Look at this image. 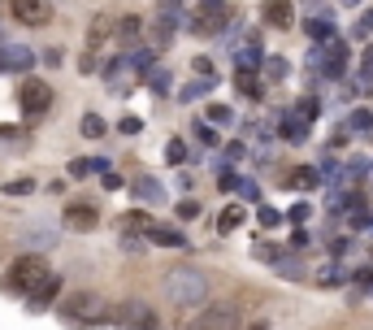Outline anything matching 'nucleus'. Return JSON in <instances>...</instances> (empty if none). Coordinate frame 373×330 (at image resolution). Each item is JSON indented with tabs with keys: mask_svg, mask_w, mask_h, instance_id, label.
Returning <instances> with one entry per match:
<instances>
[{
	"mask_svg": "<svg viewBox=\"0 0 373 330\" xmlns=\"http://www.w3.org/2000/svg\"><path fill=\"white\" fill-rule=\"evenodd\" d=\"M317 183H321V170H313V165L295 170L291 179H287V187H300V191H304V187H317Z\"/></svg>",
	"mask_w": 373,
	"mask_h": 330,
	"instance_id": "21",
	"label": "nucleus"
},
{
	"mask_svg": "<svg viewBox=\"0 0 373 330\" xmlns=\"http://www.w3.org/2000/svg\"><path fill=\"white\" fill-rule=\"evenodd\" d=\"M165 296H169V304H183V309L204 304L209 300V278H204V269H195V265L169 269L165 274Z\"/></svg>",
	"mask_w": 373,
	"mask_h": 330,
	"instance_id": "1",
	"label": "nucleus"
},
{
	"mask_svg": "<svg viewBox=\"0 0 373 330\" xmlns=\"http://www.w3.org/2000/svg\"><path fill=\"white\" fill-rule=\"evenodd\" d=\"M135 196L152 200V205H157V200H165V191H161V183H157V179H135Z\"/></svg>",
	"mask_w": 373,
	"mask_h": 330,
	"instance_id": "24",
	"label": "nucleus"
},
{
	"mask_svg": "<svg viewBox=\"0 0 373 330\" xmlns=\"http://www.w3.org/2000/svg\"><path fill=\"white\" fill-rule=\"evenodd\" d=\"M243 157V144H226V161H239Z\"/></svg>",
	"mask_w": 373,
	"mask_h": 330,
	"instance_id": "44",
	"label": "nucleus"
},
{
	"mask_svg": "<svg viewBox=\"0 0 373 330\" xmlns=\"http://www.w3.org/2000/svg\"><path fill=\"white\" fill-rule=\"evenodd\" d=\"M235 87H239V96H247V100H261V91H265V83L256 79V70H235Z\"/></svg>",
	"mask_w": 373,
	"mask_h": 330,
	"instance_id": "15",
	"label": "nucleus"
},
{
	"mask_svg": "<svg viewBox=\"0 0 373 330\" xmlns=\"http://www.w3.org/2000/svg\"><path fill=\"white\" fill-rule=\"evenodd\" d=\"M113 322L122 330H161V317H157V309L148 300H122L113 309Z\"/></svg>",
	"mask_w": 373,
	"mask_h": 330,
	"instance_id": "5",
	"label": "nucleus"
},
{
	"mask_svg": "<svg viewBox=\"0 0 373 330\" xmlns=\"http://www.w3.org/2000/svg\"><path fill=\"white\" fill-rule=\"evenodd\" d=\"M83 135H87V139H100V135H109V122H105L100 113H83Z\"/></svg>",
	"mask_w": 373,
	"mask_h": 330,
	"instance_id": "22",
	"label": "nucleus"
},
{
	"mask_svg": "<svg viewBox=\"0 0 373 330\" xmlns=\"http://www.w3.org/2000/svg\"><path fill=\"white\" fill-rule=\"evenodd\" d=\"M265 79L269 83H282L287 79V57H265Z\"/></svg>",
	"mask_w": 373,
	"mask_h": 330,
	"instance_id": "26",
	"label": "nucleus"
},
{
	"mask_svg": "<svg viewBox=\"0 0 373 330\" xmlns=\"http://www.w3.org/2000/svg\"><path fill=\"white\" fill-rule=\"evenodd\" d=\"M61 322L87 330V326L109 322V309H105V300L96 296V291H74V296H65V304H61Z\"/></svg>",
	"mask_w": 373,
	"mask_h": 330,
	"instance_id": "3",
	"label": "nucleus"
},
{
	"mask_svg": "<svg viewBox=\"0 0 373 330\" xmlns=\"http://www.w3.org/2000/svg\"><path fill=\"white\" fill-rule=\"evenodd\" d=\"M139 31H143V22H139V18H122V27H117L113 35H117L122 44H135V39H139Z\"/></svg>",
	"mask_w": 373,
	"mask_h": 330,
	"instance_id": "25",
	"label": "nucleus"
},
{
	"mask_svg": "<svg viewBox=\"0 0 373 330\" xmlns=\"http://www.w3.org/2000/svg\"><path fill=\"white\" fill-rule=\"evenodd\" d=\"M18 135V126H0V139H13Z\"/></svg>",
	"mask_w": 373,
	"mask_h": 330,
	"instance_id": "45",
	"label": "nucleus"
},
{
	"mask_svg": "<svg viewBox=\"0 0 373 330\" xmlns=\"http://www.w3.org/2000/svg\"><path fill=\"white\" fill-rule=\"evenodd\" d=\"M117 131H122V135H139V131H143V122H139V118H122Z\"/></svg>",
	"mask_w": 373,
	"mask_h": 330,
	"instance_id": "38",
	"label": "nucleus"
},
{
	"mask_svg": "<svg viewBox=\"0 0 373 330\" xmlns=\"http://www.w3.org/2000/svg\"><path fill=\"white\" fill-rule=\"evenodd\" d=\"M9 9H13V18L22 22V27H44L48 13H53L48 0H9Z\"/></svg>",
	"mask_w": 373,
	"mask_h": 330,
	"instance_id": "10",
	"label": "nucleus"
},
{
	"mask_svg": "<svg viewBox=\"0 0 373 330\" xmlns=\"http://www.w3.org/2000/svg\"><path fill=\"white\" fill-rule=\"evenodd\" d=\"M282 139H287V144H304V139H308V122H304L300 113H287V118H282Z\"/></svg>",
	"mask_w": 373,
	"mask_h": 330,
	"instance_id": "16",
	"label": "nucleus"
},
{
	"mask_svg": "<svg viewBox=\"0 0 373 330\" xmlns=\"http://www.w3.org/2000/svg\"><path fill=\"white\" fill-rule=\"evenodd\" d=\"M247 330H269V326H265V322H252V326H247Z\"/></svg>",
	"mask_w": 373,
	"mask_h": 330,
	"instance_id": "46",
	"label": "nucleus"
},
{
	"mask_svg": "<svg viewBox=\"0 0 373 330\" xmlns=\"http://www.w3.org/2000/svg\"><path fill=\"white\" fill-rule=\"evenodd\" d=\"M96 174V161H70V179H87Z\"/></svg>",
	"mask_w": 373,
	"mask_h": 330,
	"instance_id": "33",
	"label": "nucleus"
},
{
	"mask_svg": "<svg viewBox=\"0 0 373 330\" xmlns=\"http://www.w3.org/2000/svg\"><path fill=\"white\" fill-rule=\"evenodd\" d=\"M126 65L135 70V79H143V83H148V74L157 70V65H152V53H135V57H126Z\"/></svg>",
	"mask_w": 373,
	"mask_h": 330,
	"instance_id": "23",
	"label": "nucleus"
},
{
	"mask_svg": "<svg viewBox=\"0 0 373 330\" xmlns=\"http://www.w3.org/2000/svg\"><path fill=\"white\" fill-rule=\"evenodd\" d=\"M230 18H235L230 0H200V5H195L191 31H195V35H221V31L230 27Z\"/></svg>",
	"mask_w": 373,
	"mask_h": 330,
	"instance_id": "4",
	"label": "nucleus"
},
{
	"mask_svg": "<svg viewBox=\"0 0 373 330\" xmlns=\"http://www.w3.org/2000/svg\"><path fill=\"white\" fill-rule=\"evenodd\" d=\"M360 74H373V48H365V53H360Z\"/></svg>",
	"mask_w": 373,
	"mask_h": 330,
	"instance_id": "42",
	"label": "nucleus"
},
{
	"mask_svg": "<svg viewBox=\"0 0 373 330\" xmlns=\"http://www.w3.org/2000/svg\"><path fill=\"white\" fill-rule=\"evenodd\" d=\"M148 239L161 243V248H187V235L174 231V226H148Z\"/></svg>",
	"mask_w": 373,
	"mask_h": 330,
	"instance_id": "14",
	"label": "nucleus"
},
{
	"mask_svg": "<svg viewBox=\"0 0 373 330\" xmlns=\"http://www.w3.org/2000/svg\"><path fill=\"white\" fill-rule=\"evenodd\" d=\"M295 113H300L304 122H313V118L321 113V100H317V96H304V100H300V105H295Z\"/></svg>",
	"mask_w": 373,
	"mask_h": 330,
	"instance_id": "27",
	"label": "nucleus"
},
{
	"mask_svg": "<svg viewBox=\"0 0 373 330\" xmlns=\"http://www.w3.org/2000/svg\"><path fill=\"white\" fill-rule=\"evenodd\" d=\"M178 217H200V205H195V200H183V205H178Z\"/></svg>",
	"mask_w": 373,
	"mask_h": 330,
	"instance_id": "39",
	"label": "nucleus"
},
{
	"mask_svg": "<svg viewBox=\"0 0 373 330\" xmlns=\"http://www.w3.org/2000/svg\"><path fill=\"white\" fill-rule=\"evenodd\" d=\"M183 157H187V144H183V139H169V144H165V161H169V165H183Z\"/></svg>",
	"mask_w": 373,
	"mask_h": 330,
	"instance_id": "29",
	"label": "nucleus"
},
{
	"mask_svg": "<svg viewBox=\"0 0 373 330\" xmlns=\"http://www.w3.org/2000/svg\"><path fill=\"white\" fill-rule=\"evenodd\" d=\"M256 65H265V53H261L256 39H247L243 48H235V70H256Z\"/></svg>",
	"mask_w": 373,
	"mask_h": 330,
	"instance_id": "13",
	"label": "nucleus"
},
{
	"mask_svg": "<svg viewBox=\"0 0 373 330\" xmlns=\"http://www.w3.org/2000/svg\"><path fill=\"white\" fill-rule=\"evenodd\" d=\"M191 131H195V139H200V144H209V148L217 144V131H213V126H204V122H195Z\"/></svg>",
	"mask_w": 373,
	"mask_h": 330,
	"instance_id": "31",
	"label": "nucleus"
},
{
	"mask_svg": "<svg viewBox=\"0 0 373 330\" xmlns=\"http://www.w3.org/2000/svg\"><path fill=\"white\" fill-rule=\"evenodd\" d=\"M209 87H213V79H204V83H191V87L183 91V100H200V96H204Z\"/></svg>",
	"mask_w": 373,
	"mask_h": 330,
	"instance_id": "36",
	"label": "nucleus"
},
{
	"mask_svg": "<svg viewBox=\"0 0 373 330\" xmlns=\"http://www.w3.org/2000/svg\"><path fill=\"white\" fill-rule=\"evenodd\" d=\"M256 222L265 226V231H273V226H282V213L269 209V205H261V209H256Z\"/></svg>",
	"mask_w": 373,
	"mask_h": 330,
	"instance_id": "28",
	"label": "nucleus"
},
{
	"mask_svg": "<svg viewBox=\"0 0 373 330\" xmlns=\"http://www.w3.org/2000/svg\"><path fill=\"white\" fill-rule=\"evenodd\" d=\"M48 261L39 257V252H22V257L9 265V274H5V287L9 291H18V296H35L44 283H48Z\"/></svg>",
	"mask_w": 373,
	"mask_h": 330,
	"instance_id": "2",
	"label": "nucleus"
},
{
	"mask_svg": "<svg viewBox=\"0 0 373 330\" xmlns=\"http://www.w3.org/2000/svg\"><path fill=\"white\" fill-rule=\"evenodd\" d=\"M239 226H243V209H239V205L221 209V217H217V231H221V235H235Z\"/></svg>",
	"mask_w": 373,
	"mask_h": 330,
	"instance_id": "19",
	"label": "nucleus"
},
{
	"mask_svg": "<svg viewBox=\"0 0 373 330\" xmlns=\"http://www.w3.org/2000/svg\"><path fill=\"white\" fill-rule=\"evenodd\" d=\"M209 122H221V126H226V122H235V113H230L226 105H213V109H209Z\"/></svg>",
	"mask_w": 373,
	"mask_h": 330,
	"instance_id": "35",
	"label": "nucleus"
},
{
	"mask_svg": "<svg viewBox=\"0 0 373 330\" xmlns=\"http://www.w3.org/2000/svg\"><path fill=\"white\" fill-rule=\"evenodd\" d=\"M117 226H122V231H148V217H143V213H126Z\"/></svg>",
	"mask_w": 373,
	"mask_h": 330,
	"instance_id": "30",
	"label": "nucleus"
},
{
	"mask_svg": "<svg viewBox=\"0 0 373 330\" xmlns=\"http://www.w3.org/2000/svg\"><path fill=\"white\" fill-rule=\"evenodd\" d=\"M304 31H308V39H313V44H334V39H339V35H334V22H330V18H313Z\"/></svg>",
	"mask_w": 373,
	"mask_h": 330,
	"instance_id": "17",
	"label": "nucleus"
},
{
	"mask_svg": "<svg viewBox=\"0 0 373 330\" xmlns=\"http://www.w3.org/2000/svg\"><path fill=\"white\" fill-rule=\"evenodd\" d=\"M109 35H113V22H109V18H96V22H91V31H87V48H100Z\"/></svg>",
	"mask_w": 373,
	"mask_h": 330,
	"instance_id": "20",
	"label": "nucleus"
},
{
	"mask_svg": "<svg viewBox=\"0 0 373 330\" xmlns=\"http://www.w3.org/2000/svg\"><path fill=\"white\" fill-rule=\"evenodd\" d=\"M239 196H243V200H256V183H247V179H239Z\"/></svg>",
	"mask_w": 373,
	"mask_h": 330,
	"instance_id": "41",
	"label": "nucleus"
},
{
	"mask_svg": "<svg viewBox=\"0 0 373 330\" xmlns=\"http://www.w3.org/2000/svg\"><path fill=\"white\" fill-rule=\"evenodd\" d=\"M65 226H74V231H96V226H100V205H96V200H70Z\"/></svg>",
	"mask_w": 373,
	"mask_h": 330,
	"instance_id": "8",
	"label": "nucleus"
},
{
	"mask_svg": "<svg viewBox=\"0 0 373 330\" xmlns=\"http://www.w3.org/2000/svg\"><path fill=\"white\" fill-rule=\"evenodd\" d=\"M57 291H61V278H57V274H48V283H44V287H39L35 296H27V309H31V313L48 309V304L57 300Z\"/></svg>",
	"mask_w": 373,
	"mask_h": 330,
	"instance_id": "12",
	"label": "nucleus"
},
{
	"mask_svg": "<svg viewBox=\"0 0 373 330\" xmlns=\"http://www.w3.org/2000/svg\"><path fill=\"white\" fill-rule=\"evenodd\" d=\"M291 222H295V226L308 222V205H295V209H291Z\"/></svg>",
	"mask_w": 373,
	"mask_h": 330,
	"instance_id": "43",
	"label": "nucleus"
},
{
	"mask_svg": "<svg viewBox=\"0 0 373 330\" xmlns=\"http://www.w3.org/2000/svg\"><path fill=\"white\" fill-rule=\"evenodd\" d=\"M187 330H239V304H204V313Z\"/></svg>",
	"mask_w": 373,
	"mask_h": 330,
	"instance_id": "7",
	"label": "nucleus"
},
{
	"mask_svg": "<svg viewBox=\"0 0 373 330\" xmlns=\"http://www.w3.org/2000/svg\"><path fill=\"white\" fill-rule=\"evenodd\" d=\"M18 109L27 118H44L48 109H53V87H48L44 79H27L18 87Z\"/></svg>",
	"mask_w": 373,
	"mask_h": 330,
	"instance_id": "6",
	"label": "nucleus"
},
{
	"mask_svg": "<svg viewBox=\"0 0 373 330\" xmlns=\"http://www.w3.org/2000/svg\"><path fill=\"white\" fill-rule=\"evenodd\" d=\"M343 131H347V135H373V113H369V109H356L352 118H347Z\"/></svg>",
	"mask_w": 373,
	"mask_h": 330,
	"instance_id": "18",
	"label": "nucleus"
},
{
	"mask_svg": "<svg viewBox=\"0 0 373 330\" xmlns=\"http://www.w3.org/2000/svg\"><path fill=\"white\" fill-rule=\"evenodd\" d=\"M31 65H35L31 48H22V44H5V48H0V74H27Z\"/></svg>",
	"mask_w": 373,
	"mask_h": 330,
	"instance_id": "11",
	"label": "nucleus"
},
{
	"mask_svg": "<svg viewBox=\"0 0 373 330\" xmlns=\"http://www.w3.org/2000/svg\"><path fill=\"white\" fill-rule=\"evenodd\" d=\"M148 87H152V91H169V74L165 70H152V74H148Z\"/></svg>",
	"mask_w": 373,
	"mask_h": 330,
	"instance_id": "32",
	"label": "nucleus"
},
{
	"mask_svg": "<svg viewBox=\"0 0 373 330\" xmlns=\"http://www.w3.org/2000/svg\"><path fill=\"white\" fill-rule=\"evenodd\" d=\"M343 278H347V274H343L339 265H326V274H321V283H326V287H334V283H343Z\"/></svg>",
	"mask_w": 373,
	"mask_h": 330,
	"instance_id": "37",
	"label": "nucleus"
},
{
	"mask_svg": "<svg viewBox=\"0 0 373 330\" xmlns=\"http://www.w3.org/2000/svg\"><path fill=\"white\" fill-rule=\"evenodd\" d=\"M195 74H204V79H213V61H209V57H195Z\"/></svg>",
	"mask_w": 373,
	"mask_h": 330,
	"instance_id": "40",
	"label": "nucleus"
},
{
	"mask_svg": "<svg viewBox=\"0 0 373 330\" xmlns=\"http://www.w3.org/2000/svg\"><path fill=\"white\" fill-rule=\"evenodd\" d=\"M261 22L269 31H291L295 27V5L291 0H261Z\"/></svg>",
	"mask_w": 373,
	"mask_h": 330,
	"instance_id": "9",
	"label": "nucleus"
},
{
	"mask_svg": "<svg viewBox=\"0 0 373 330\" xmlns=\"http://www.w3.org/2000/svg\"><path fill=\"white\" fill-rule=\"evenodd\" d=\"M347 5H352V0H347Z\"/></svg>",
	"mask_w": 373,
	"mask_h": 330,
	"instance_id": "47",
	"label": "nucleus"
},
{
	"mask_svg": "<svg viewBox=\"0 0 373 330\" xmlns=\"http://www.w3.org/2000/svg\"><path fill=\"white\" fill-rule=\"evenodd\" d=\"M31 187H35L31 179H13V183H5V191H9V196H31Z\"/></svg>",
	"mask_w": 373,
	"mask_h": 330,
	"instance_id": "34",
	"label": "nucleus"
}]
</instances>
